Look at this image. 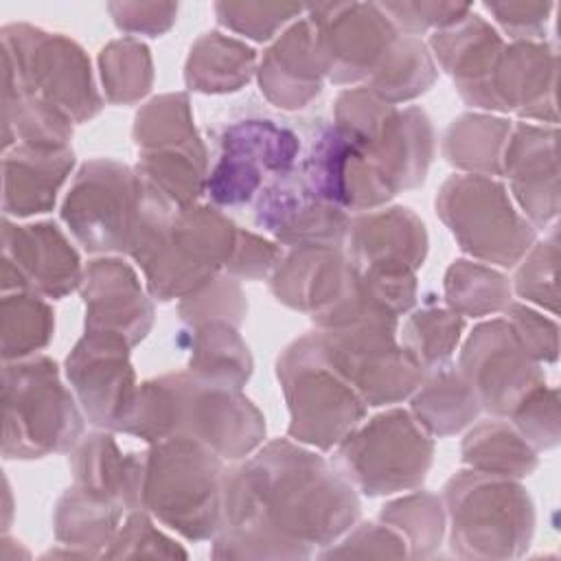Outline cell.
Returning <instances> with one entry per match:
<instances>
[{"label": "cell", "instance_id": "cell-48", "mask_svg": "<svg viewBox=\"0 0 561 561\" xmlns=\"http://www.w3.org/2000/svg\"><path fill=\"white\" fill-rule=\"evenodd\" d=\"M335 543L337 546H327L320 557H410L403 537L383 522H366L357 528L351 526L348 535H342Z\"/></svg>", "mask_w": 561, "mask_h": 561}, {"label": "cell", "instance_id": "cell-24", "mask_svg": "<svg viewBox=\"0 0 561 561\" xmlns=\"http://www.w3.org/2000/svg\"><path fill=\"white\" fill-rule=\"evenodd\" d=\"M353 278L344 248L302 245L283 252L270 274V291L285 307L313 320L346 298Z\"/></svg>", "mask_w": 561, "mask_h": 561}, {"label": "cell", "instance_id": "cell-23", "mask_svg": "<svg viewBox=\"0 0 561 561\" xmlns=\"http://www.w3.org/2000/svg\"><path fill=\"white\" fill-rule=\"evenodd\" d=\"M502 173L522 215L535 226H548L559 213L557 127L517 123L502 156Z\"/></svg>", "mask_w": 561, "mask_h": 561}, {"label": "cell", "instance_id": "cell-15", "mask_svg": "<svg viewBox=\"0 0 561 561\" xmlns=\"http://www.w3.org/2000/svg\"><path fill=\"white\" fill-rule=\"evenodd\" d=\"M311 24L324 77L337 85L368 81L399 37L379 2L311 4Z\"/></svg>", "mask_w": 561, "mask_h": 561}, {"label": "cell", "instance_id": "cell-11", "mask_svg": "<svg viewBox=\"0 0 561 561\" xmlns=\"http://www.w3.org/2000/svg\"><path fill=\"white\" fill-rule=\"evenodd\" d=\"M434 458V440L410 410L392 408L359 423L335 445L333 467L368 497L416 489Z\"/></svg>", "mask_w": 561, "mask_h": 561}, {"label": "cell", "instance_id": "cell-25", "mask_svg": "<svg viewBox=\"0 0 561 561\" xmlns=\"http://www.w3.org/2000/svg\"><path fill=\"white\" fill-rule=\"evenodd\" d=\"M557 53L546 42L504 44L493 75V110L557 123Z\"/></svg>", "mask_w": 561, "mask_h": 561}, {"label": "cell", "instance_id": "cell-3", "mask_svg": "<svg viewBox=\"0 0 561 561\" xmlns=\"http://www.w3.org/2000/svg\"><path fill=\"white\" fill-rule=\"evenodd\" d=\"M213 162L206 195L217 208L252 204L261 188L289 173L300 158L298 125L276 118L256 101L230 107L210 127Z\"/></svg>", "mask_w": 561, "mask_h": 561}, {"label": "cell", "instance_id": "cell-31", "mask_svg": "<svg viewBox=\"0 0 561 561\" xmlns=\"http://www.w3.org/2000/svg\"><path fill=\"white\" fill-rule=\"evenodd\" d=\"M480 410L476 392L451 362L425 373L410 399L412 416L432 438L465 430L476 421Z\"/></svg>", "mask_w": 561, "mask_h": 561}, {"label": "cell", "instance_id": "cell-28", "mask_svg": "<svg viewBox=\"0 0 561 561\" xmlns=\"http://www.w3.org/2000/svg\"><path fill=\"white\" fill-rule=\"evenodd\" d=\"M145 454H123L110 430H96L83 436L72 454V486L121 506L125 513L140 511Z\"/></svg>", "mask_w": 561, "mask_h": 561}, {"label": "cell", "instance_id": "cell-50", "mask_svg": "<svg viewBox=\"0 0 561 561\" xmlns=\"http://www.w3.org/2000/svg\"><path fill=\"white\" fill-rule=\"evenodd\" d=\"M482 7L513 42H541L554 9L550 2H484Z\"/></svg>", "mask_w": 561, "mask_h": 561}, {"label": "cell", "instance_id": "cell-42", "mask_svg": "<svg viewBox=\"0 0 561 561\" xmlns=\"http://www.w3.org/2000/svg\"><path fill=\"white\" fill-rule=\"evenodd\" d=\"M557 261L559 241L557 228H552L543 241L533 243L522 256L515 272V283L511 285L515 294L526 302H535L550 313H557Z\"/></svg>", "mask_w": 561, "mask_h": 561}, {"label": "cell", "instance_id": "cell-40", "mask_svg": "<svg viewBox=\"0 0 561 561\" xmlns=\"http://www.w3.org/2000/svg\"><path fill=\"white\" fill-rule=\"evenodd\" d=\"M465 329V318L449 307H438L434 302L423 305L412 311L403 324L401 344L421 364L425 373L449 364L460 335Z\"/></svg>", "mask_w": 561, "mask_h": 561}, {"label": "cell", "instance_id": "cell-18", "mask_svg": "<svg viewBox=\"0 0 561 561\" xmlns=\"http://www.w3.org/2000/svg\"><path fill=\"white\" fill-rule=\"evenodd\" d=\"M79 252L53 221L2 224V291L28 289L44 298H64L81 287Z\"/></svg>", "mask_w": 561, "mask_h": 561}, {"label": "cell", "instance_id": "cell-30", "mask_svg": "<svg viewBox=\"0 0 561 561\" xmlns=\"http://www.w3.org/2000/svg\"><path fill=\"white\" fill-rule=\"evenodd\" d=\"M134 142L138 156H191L210 160L195 129L191 103L184 92L160 94L142 105L134 118Z\"/></svg>", "mask_w": 561, "mask_h": 561}, {"label": "cell", "instance_id": "cell-35", "mask_svg": "<svg viewBox=\"0 0 561 561\" xmlns=\"http://www.w3.org/2000/svg\"><path fill=\"white\" fill-rule=\"evenodd\" d=\"M462 462L480 473L519 480L537 469V449L506 421L489 419L467 432Z\"/></svg>", "mask_w": 561, "mask_h": 561}, {"label": "cell", "instance_id": "cell-5", "mask_svg": "<svg viewBox=\"0 0 561 561\" xmlns=\"http://www.w3.org/2000/svg\"><path fill=\"white\" fill-rule=\"evenodd\" d=\"M2 456L33 460L75 449L85 414L50 357L7 362L2 370Z\"/></svg>", "mask_w": 561, "mask_h": 561}, {"label": "cell", "instance_id": "cell-39", "mask_svg": "<svg viewBox=\"0 0 561 561\" xmlns=\"http://www.w3.org/2000/svg\"><path fill=\"white\" fill-rule=\"evenodd\" d=\"M99 72L105 99L114 105H131L151 90V53L142 42L125 35L101 48Z\"/></svg>", "mask_w": 561, "mask_h": 561}, {"label": "cell", "instance_id": "cell-20", "mask_svg": "<svg viewBox=\"0 0 561 561\" xmlns=\"http://www.w3.org/2000/svg\"><path fill=\"white\" fill-rule=\"evenodd\" d=\"M344 254L366 276L405 278L427 256L425 224L405 206H379L348 219Z\"/></svg>", "mask_w": 561, "mask_h": 561}, {"label": "cell", "instance_id": "cell-34", "mask_svg": "<svg viewBox=\"0 0 561 561\" xmlns=\"http://www.w3.org/2000/svg\"><path fill=\"white\" fill-rule=\"evenodd\" d=\"M123 513L121 506L70 486L55 506V537L59 543L77 548L81 557H96L116 537Z\"/></svg>", "mask_w": 561, "mask_h": 561}, {"label": "cell", "instance_id": "cell-38", "mask_svg": "<svg viewBox=\"0 0 561 561\" xmlns=\"http://www.w3.org/2000/svg\"><path fill=\"white\" fill-rule=\"evenodd\" d=\"M443 287L447 307L462 318L502 313L513 302V287L502 272L467 259H458L447 267Z\"/></svg>", "mask_w": 561, "mask_h": 561}, {"label": "cell", "instance_id": "cell-7", "mask_svg": "<svg viewBox=\"0 0 561 561\" xmlns=\"http://www.w3.org/2000/svg\"><path fill=\"white\" fill-rule=\"evenodd\" d=\"M443 506L458 557L513 559L530 546L535 506L517 480L462 469L447 480Z\"/></svg>", "mask_w": 561, "mask_h": 561}, {"label": "cell", "instance_id": "cell-44", "mask_svg": "<svg viewBox=\"0 0 561 561\" xmlns=\"http://www.w3.org/2000/svg\"><path fill=\"white\" fill-rule=\"evenodd\" d=\"M307 7L289 2H215L221 26L254 42L272 39L287 22L296 20Z\"/></svg>", "mask_w": 561, "mask_h": 561}, {"label": "cell", "instance_id": "cell-16", "mask_svg": "<svg viewBox=\"0 0 561 561\" xmlns=\"http://www.w3.org/2000/svg\"><path fill=\"white\" fill-rule=\"evenodd\" d=\"M458 370L482 410L508 419L513 408L546 381L539 364L524 351L506 318L478 324L462 344Z\"/></svg>", "mask_w": 561, "mask_h": 561}, {"label": "cell", "instance_id": "cell-51", "mask_svg": "<svg viewBox=\"0 0 561 561\" xmlns=\"http://www.w3.org/2000/svg\"><path fill=\"white\" fill-rule=\"evenodd\" d=\"M107 11L118 31L131 35L160 37L178 18L175 2H110Z\"/></svg>", "mask_w": 561, "mask_h": 561}, {"label": "cell", "instance_id": "cell-49", "mask_svg": "<svg viewBox=\"0 0 561 561\" xmlns=\"http://www.w3.org/2000/svg\"><path fill=\"white\" fill-rule=\"evenodd\" d=\"M506 322L515 331L524 351L537 362H554L559 355L557 322L522 302H511L504 311Z\"/></svg>", "mask_w": 561, "mask_h": 561}, {"label": "cell", "instance_id": "cell-19", "mask_svg": "<svg viewBox=\"0 0 561 561\" xmlns=\"http://www.w3.org/2000/svg\"><path fill=\"white\" fill-rule=\"evenodd\" d=\"M254 224L280 245L344 248L351 215L320 197L298 171V164L270 180L252 202Z\"/></svg>", "mask_w": 561, "mask_h": 561}, {"label": "cell", "instance_id": "cell-46", "mask_svg": "<svg viewBox=\"0 0 561 561\" xmlns=\"http://www.w3.org/2000/svg\"><path fill=\"white\" fill-rule=\"evenodd\" d=\"M110 559L116 557H167V559H184L186 552L175 546L167 535H162L147 511L127 513L125 524L118 528L116 537L103 552Z\"/></svg>", "mask_w": 561, "mask_h": 561}, {"label": "cell", "instance_id": "cell-22", "mask_svg": "<svg viewBox=\"0 0 561 561\" xmlns=\"http://www.w3.org/2000/svg\"><path fill=\"white\" fill-rule=\"evenodd\" d=\"M427 48L467 105L493 110V75L504 50L502 35L473 9L456 24L434 31Z\"/></svg>", "mask_w": 561, "mask_h": 561}, {"label": "cell", "instance_id": "cell-33", "mask_svg": "<svg viewBox=\"0 0 561 561\" xmlns=\"http://www.w3.org/2000/svg\"><path fill=\"white\" fill-rule=\"evenodd\" d=\"M513 125L502 116L462 114L443 134L445 160L478 175H502V156Z\"/></svg>", "mask_w": 561, "mask_h": 561}, {"label": "cell", "instance_id": "cell-12", "mask_svg": "<svg viewBox=\"0 0 561 561\" xmlns=\"http://www.w3.org/2000/svg\"><path fill=\"white\" fill-rule=\"evenodd\" d=\"M436 215L462 252L500 267L517 265L537 239L504 184L489 175H449L436 195Z\"/></svg>", "mask_w": 561, "mask_h": 561}, {"label": "cell", "instance_id": "cell-13", "mask_svg": "<svg viewBox=\"0 0 561 561\" xmlns=\"http://www.w3.org/2000/svg\"><path fill=\"white\" fill-rule=\"evenodd\" d=\"M399 318L366 313L333 329H318L327 362L366 405L399 403L421 386L425 370L397 342Z\"/></svg>", "mask_w": 561, "mask_h": 561}, {"label": "cell", "instance_id": "cell-52", "mask_svg": "<svg viewBox=\"0 0 561 561\" xmlns=\"http://www.w3.org/2000/svg\"><path fill=\"white\" fill-rule=\"evenodd\" d=\"M283 250L274 241H267L250 230L239 228L232 256L226 265V272L234 278L261 280L272 274L274 265L280 261Z\"/></svg>", "mask_w": 561, "mask_h": 561}, {"label": "cell", "instance_id": "cell-8", "mask_svg": "<svg viewBox=\"0 0 561 561\" xmlns=\"http://www.w3.org/2000/svg\"><path fill=\"white\" fill-rule=\"evenodd\" d=\"M333 125L394 195L423 184L434 158V129L421 107L388 105L357 85L337 94Z\"/></svg>", "mask_w": 561, "mask_h": 561}, {"label": "cell", "instance_id": "cell-4", "mask_svg": "<svg viewBox=\"0 0 561 561\" xmlns=\"http://www.w3.org/2000/svg\"><path fill=\"white\" fill-rule=\"evenodd\" d=\"M226 460L188 436H173L145 451L140 508L184 539H213L221 522Z\"/></svg>", "mask_w": 561, "mask_h": 561}, {"label": "cell", "instance_id": "cell-27", "mask_svg": "<svg viewBox=\"0 0 561 561\" xmlns=\"http://www.w3.org/2000/svg\"><path fill=\"white\" fill-rule=\"evenodd\" d=\"M75 167L70 147L44 149L15 145L2 160V210L7 217H31L48 213L57 193Z\"/></svg>", "mask_w": 561, "mask_h": 561}, {"label": "cell", "instance_id": "cell-9", "mask_svg": "<svg viewBox=\"0 0 561 561\" xmlns=\"http://www.w3.org/2000/svg\"><path fill=\"white\" fill-rule=\"evenodd\" d=\"M287 403V434L296 443L333 449L366 416L362 397L327 362L318 329L294 340L276 359Z\"/></svg>", "mask_w": 561, "mask_h": 561}, {"label": "cell", "instance_id": "cell-36", "mask_svg": "<svg viewBox=\"0 0 561 561\" xmlns=\"http://www.w3.org/2000/svg\"><path fill=\"white\" fill-rule=\"evenodd\" d=\"M438 77V66L421 37L403 35L392 42L366 88L388 105L408 103L425 94Z\"/></svg>", "mask_w": 561, "mask_h": 561}, {"label": "cell", "instance_id": "cell-17", "mask_svg": "<svg viewBox=\"0 0 561 561\" xmlns=\"http://www.w3.org/2000/svg\"><path fill=\"white\" fill-rule=\"evenodd\" d=\"M129 344L110 333L83 331L66 357L64 373L88 423L121 432L136 397Z\"/></svg>", "mask_w": 561, "mask_h": 561}, {"label": "cell", "instance_id": "cell-41", "mask_svg": "<svg viewBox=\"0 0 561 561\" xmlns=\"http://www.w3.org/2000/svg\"><path fill=\"white\" fill-rule=\"evenodd\" d=\"M379 519L403 537L410 557H430L438 548L447 526L443 500L427 491H414L388 502Z\"/></svg>", "mask_w": 561, "mask_h": 561}, {"label": "cell", "instance_id": "cell-1", "mask_svg": "<svg viewBox=\"0 0 561 561\" xmlns=\"http://www.w3.org/2000/svg\"><path fill=\"white\" fill-rule=\"evenodd\" d=\"M359 515L351 482L316 451L276 438L224 478L217 559H307Z\"/></svg>", "mask_w": 561, "mask_h": 561}, {"label": "cell", "instance_id": "cell-26", "mask_svg": "<svg viewBox=\"0 0 561 561\" xmlns=\"http://www.w3.org/2000/svg\"><path fill=\"white\" fill-rule=\"evenodd\" d=\"M263 96L278 110H300L320 92L324 70L307 18L291 22L256 64Z\"/></svg>", "mask_w": 561, "mask_h": 561}, {"label": "cell", "instance_id": "cell-29", "mask_svg": "<svg viewBox=\"0 0 561 561\" xmlns=\"http://www.w3.org/2000/svg\"><path fill=\"white\" fill-rule=\"evenodd\" d=\"M188 335V370L195 379L213 386L241 390L252 375V355L239 327L208 320L184 327Z\"/></svg>", "mask_w": 561, "mask_h": 561}, {"label": "cell", "instance_id": "cell-21", "mask_svg": "<svg viewBox=\"0 0 561 561\" xmlns=\"http://www.w3.org/2000/svg\"><path fill=\"white\" fill-rule=\"evenodd\" d=\"M81 298L85 305V331L110 333L136 346L153 324L151 296L140 285L129 263L101 256L83 267Z\"/></svg>", "mask_w": 561, "mask_h": 561}, {"label": "cell", "instance_id": "cell-6", "mask_svg": "<svg viewBox=\"0 0 561 561\" xmlns=\"http://www.w3.org/2000/svg\"><path fill=\"white\" fill-rule=\"evenodd\" d=\"M4 85L50 107L72 125L85 123L103 107L85 50L61 33L26 22L2 26Z\"/></svg>", "mask_w": 561, "mask_h": 561}, {"label": "cell", "instance_id": "cell-37", "mask_svg": "<svg viewBox=\"0 0 561 561\" xmlns=\"http://www.w3.org/2000/svg\"><path fill=\"white\" fill-rule=\"evenodd\" d=\"M0 333L4 362L33 357L53 340L55 316L50 305L28 289L2 294Z\"/></svg>", "mask_w": 561, "mask_h": 561}, {"label": "cell", "instance_id": "cell-43", "mask_svg": "<svg viewBox=\"0 0 561 561\" xmlns=\"http://www.w3.org/2000/svg\"><path fill=\"white\" fill-rule=\"evenodd\" d=\"M178 311L184 327H193L208 320H224L239 327L245 320L248 302L237 278L230 274H219L191 296L182 298Z\"/></svg>", "mask_w": 561, "mask_h": 561}, {"label": "cell", "instance_id": "cell-45", "mask_svg": "<svg viewBox=\"0 0 561 561\" xmlns=\"http://www.w3.org/2000/svg\"><path fill=\"white\" fill-rule=\"evenodd\" d=\"M513 427L539 451L559 443V397L546 381L533 388L508 414Z\"/></svg>", "mask_w": 561, "mask_h": 561}, {"label": "cell", "instance_id": "cell-14", "mask_svg": "<svg viewBox=\"0 0 561 561\" xmlns=\"http://www.w3.org/2000/svg\"><path fill=\"white\" fill-rule=\"evenodd\" d=\"M142 178L136 167L112 158L81 164L61 204V219L92 254L129 252Z\"/></svg>", "mask_w": 561, "mask_h": 561}, {"label": "cell", "instance_id": "cell-47", "mask_svg": "<svg viewBox=\"0 0 561 561\" xmlns=\"http://www.w3.org/2000/svg\"><path fill=\"white\" fill-rule=\"evenodd\" d=\"M390 22L397 26L399 33L403 35H414L419 37L427 28L440 31L458 20H462L469 11L471 4H456V2H379Z\"/></svg>", "mask_w": 561, "mask_h": 561}, {"label": "cell", "instance_id": "cell-10", "mask_svg": "<svg viewBox=\"0 0 561 561\" xmlns=\"http://www.w3.org/2000/svg\"><path fill=\"white\" fill-rule=\"evenodd\" d=\"M239 228L210 204L178 206L136 259L147 291L160 302L186 298L226 270Z\"/></svg>", "mask_w": 561, "mask_h": 561}, {"label": "cell", "instance_id": "cell-2", "mask_svg": "<svg viewBox=\"0 0 561 561\" xmlns=\"http://www.w3.org/2000/svg\"><path fill=\"white\" fill-rule=\"evenodd\" d=\"M121 432L149 445L188 436L219 458L239 462L263 445L265 419L241 390L169 373L138 386Z\"/></svg>", "mask_w": 561, "mask_h": 561}, {"label": "cell", "instance_id": "cell-32", "mask_svg": "<svg viewBox=\"0 0 561 561\" xmlns=\"http://www.w3.org/2000/svg\"><path fill=\"white\" fill-rule=\"evenodd\" d=\"M256 75V53L241 39L219 31L204 33L188 50L184 81L202 94H228Z\"/></svg>", "mask_w": 561, "mask_h": 561}]
</instances>
